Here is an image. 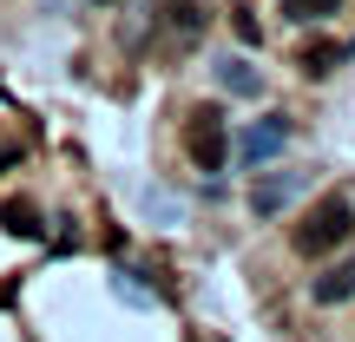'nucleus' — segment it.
I'll list each match as a JSON object with an SVG mask.
<instances>
[{"label": "nucleus", "instance_id": "1", "mask_svg": "<svg viewBox=\"0 0 355 342\" xmlns=\"http://www.w3.org/2000/svg\"><path fill=\"white\" fill-rule=\"evenodd\" d=\"M349 230H355V204L336 191V198H322L316 211H309V224L296 230V250H303V257H322V250H336V243H349Z\"/></svg>", "mask_w": 355, "mask_h": 342}, {"label": "nucleus", "instance_id": "2", "mask_svg": "<svg viewBox=\"0 0 355 342\" xmlns=\"http://www.w3.org/2000/svg\"><path fill=\"white\" fill-rule=\"evenodd\" d=\"M290 139H296V126L277 112V119H263V126H250V132L237 139V158H243V165H270V158H277Z\"/></svg>", "mask_w": 355, "mask_h": 342}, {"label": "nucleus", "instance_id": "3", "mask_svg": "<svg viewBox=\"0 0 355 342\" xmlns=\"http://www.w3.org/2000/svg\"><path fill=\"white\" fill-rule=\"evenodd\" d=\"M303 185H309L303 171H263V178L250 185V211H257V217H277L283 204H296V198H303Z\"/></svg>", "mask_w": 355, "mask_h": 342}, {"label": "nucleus", "instance_id": "4", "mask_svg": "<svg viewBox=\"0 0 355 342\" xmlns=\"http://www.w3.org/2000/svg\"><path fill=\"white\" fill-rule=\"evenodd\" d=\"M191 158H198V171H224L230 139H224V119L217 112H198V126H191Z\"/></svg>", "mask_w": 355, "mask_h": 342}, {"label": "nucleus", "instance_id": "5", "mask_svg": "<svg viewBox=\"0 0 355 342\" xmlns=\"http://www.w3.org/2000/svg\"><path fill=\"white\" fill-rule=\"evenodd\" d=\"M211 73H217V86H224V92H237V99H257V92H263V73H257L243 53H224Z\"/></svg>", "mask_w": 355, "mask_h": 342}, {"label": "nucleus", "instance_id": "6", "mask_svg": "<svg viewBox=\"0 0 355 342\" xmlns=\"http://www.w3.org/2000/svg\"><path fill=\"white\" fill-rule=\"evenodd\" d=\"M349 296H355V257H343L329 277H316V303H349Z\"/></svg>", "mask_w": 355, "mask_h": 342}, {"label": "nucleus", "instance_id": "7", "mask_svg": "<svg viewBox=\"0 0 355 342\" xmlns=\"http://www.w3.org/2000/svg\"><path fill=\"white\" fill-rule=\"evenodd\" d=\"M336 7H343V0H283V13H290V20H329Z\"/></svg>", "mask_w": 355, "mask_h": 342}, {"label": "nucleus", "instance_id": "8", "mask_svg": "<svg viewBox=\"0 0 355 342\" xmlns=\"http://www.w3.org/2000/svg\"><path fill=\"white\" fill-rule=\"evenodd\" d=\"M343 53H349V46H309V53H303V73H329Z\"/></svg>", "mask_w": 355, "mask_h": 342}, {"label": "nucleus", "instance_id": "9", "mask_svg": "<svg viewBox=\"0 0 355 342\" xmlns=\"http://www.w3.org/2000/svg\"><path fill=\"white\" fill-rule=\"evenodd\" d=\"M7 224L20 230V237H33V230H40V224H33V211H26V204H7Z\"/></svg>", "mask_w": 355, "mask_h": 342}, {"label": "nucleus", "instance_id": "10", "mask_svg": "<svg viewBox=\"0 0 355 342\" xmlns=\"http://www.w3.org/2000/svg\"><path fill=\"white\" fill-rule=\"evenodd\" d=\"M230 26H237V40H243V46H257V20H250V13H243V7L230 13Z\"/></svg>", "mask_w": 355, "mask_h": 342}, {"label": "nucleus", "instance_id": "11", "mask_svg": "<svg viewBox=\"0 0 355 342\" xmlns=\"http://www.w3.org/2000/svg\"><path fill=\"white\" fill-rule=\"evenodd\" d=\"M145 211H158V217H178V198H165V191H145Z\"/></svg>", "mask_w": 355, "mask_h": 342}]
</instances>
